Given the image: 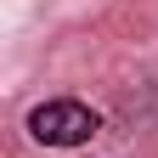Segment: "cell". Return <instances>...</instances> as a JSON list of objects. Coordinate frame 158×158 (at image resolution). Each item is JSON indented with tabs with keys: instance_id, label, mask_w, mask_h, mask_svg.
I'll list each match as a JSON object with an SVG mask.
<instances>
[{
	"instance_id": "obj_1",
	"label": "cell",
	"mask_w": 158,
	"mask_h": 158,
	"mask_svg": "<svg viewBox=\"0 0 158 158\" xmlns=\"http://www.w3.org/2000/svg\"><path fill=\"white\" fill-rule=\"evenodd\" d=\"M28 135L40 147H56V152H68V147H85L96 141V130H102V113H96L90 102H79V96H51V102H40L28 107Z\"/></svg>"
}]
</instances>
